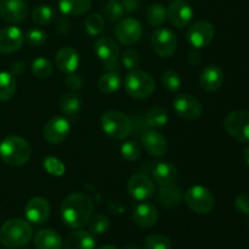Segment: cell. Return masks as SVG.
I'll list each match as a JSON object with an SVG mask.
<instances>
[{
	"instance_id": "6da1fadb",
	"label": "cell",
	"mask_w": 249,
	"mask_h": 249,
	"mask_svg": "<svg viewBox=\"0 0 249 249\" xmlns=\"http://www.w3.org/2000/svg\"><path fill=\"white\" fill-rule=\"evenodd\" d=\"M94 212V203L88 195L74 192L66 197L61 206V218L71 229H82L89 223Z\"/></svg>"
},
{
	"instance_id": "7a4b0ae2",
	"label": "cell",
	"mask_w": 249,
	"mask_h": 249,
	"mask_svg": "<svg viewBox=\"0 0 249 249\" xmlns=\"http://www.w3.org/2000/svg\"><path fill=\"white\" fill-rule=\"evenodd\" d=\"M33 236V229L28 221L19 218L9 219L0 229V242L10 249L22 248L28 245Z\"/></svg>"
},
{
	"instance_id": "3957f363",
	"label": "cell",
	"mask_w": 249,
	"mask_h": 249,
	"mask_svg": "<svg viewBox=\"0 0 249 249\" xmlns=\"http://www.w3.org/2000/svg\"><path fill=\"white\" fill-rule=\"evenodd\" d=\"M32 156V147L26 139L10 135L0 142V160L11 167L24 165Z\"/></svg>"
},
{
	"instance_id": "277c9868",
	"label": "cell",
	"mask_w": 249,
	"mask_h": 249,
	"mask_svg": "<svg viewBox=\"0 0 249 249\" xmlns=\"http://www.w3.org/2000/svg\"><path fill=\"white\" fill-rule=\"evenodd\" d=\"M100 124L104 133L114 140H123L133 131L131 119L119 111H108L102 114Z\"/></svg>"
},
{
	"instance_id": "5b68a950",
	"label": "cell",
	"mask_w": 249,
	"mask_h": 249,
	"mask_svg": "<svg viewBox=\"0 0 249 249\" xmlns=\"http://www.w3.org/2000/svg\"><path fill=\"white\" fill-rule=\"evenodd\" d=\"M124 88L133 99L143 100L150 97L155 91V79L145 71L134 70L128 73L124 79Z\"/></svg>"
},
{
	"instance_id": "8992f818",
	"label": "cell",
	"mask_w": 249,
	"mask_h": 249,
	"mask_svg": "<svg viewBox=\"0 0 249 249\" xmlns=\"http://www.w3.org/2000/svg\"><path fill=\"white\" fill-rule=\"evenodd\" d=\"M185 203L195 213L207 214L215 206V198L209 189L202 185H195L185 194Z\"/></svg>"
},
{
	"instance_id": "52a82bcc",
	"label": "cell",
	"mask_w": 249,
	"mask_h": 249,
	"mask_svg": "<svg viewBox=\"0 0 249 249\" xmlns=\"http://www.w3.org/2000/svg\"><path fill=\"white\" fill-rule=\"evenodd\" d=\"M94 51L107 72H117L119 70L121 50L114 39L107 36L97 39L94 45Z\"/></svg>"
},
{
	"instance_id": "ba28073f",
	"label": "cell",
	"mask_w": 249,
	"mask_h": 249,
	"mask_svg": "<svg viewBox=\"0 0 249 249\" xmlns=\"http://www.w3.org/2000/svg\"><path fill=\"white\" fill-rule=\"evenodd\" d=\"M224 126L229 135L236 141L242 143L249 142V111L237 109L229 113L224 119Z\"/></svg>"
},
{
	"instance_id": "9c48e42d",
	"label": "cell",
	"mask_w": 249,
	"mask_h": 249,
	"mask_svg": "<svg viewBox=\"0 0 249 249\" xmlns=\"http://www.w3.org/2000/svg\"><path fill=\"white\" fill-rule=\"evenodd\" d=\"M151 45L160 57H170L177 51V36L168 28H157L151 36Z\"/></svg>"
},
{
	"instance_id": "30bf717a",
	"label": "cell",
	"mask_w": 249,
	"mask_h": 249,
	"mask_svg": "<svg viewBox=\"0 0 249 249\" xmlns=\"http://www.w3.org/2000/svg\"><path fill=\"white\" fill-rule=\"evenodd\" d=\"M142 26L138 19L133 17L122 18L116 27V38L124 45H134L142 36Z\"/></svg>"
},
{
	"instance_id": "8fae6325",
	"label": "cell",
	"mask_w": 249,
	"mask_h": 249,
	"mask_svg": "<svg viewBox=\"0 0 249 249\" xmlns=\"http://www.w3.org/2000/svg\"><path fill=\"white\" fill-rule=\"evenodd\" d=\"M71 131V124L66 117H53L43 129L44 139L51 145H58L62 143L68 138Z\"/></svg>"
},
{
	"instance_id": "7c38bea8",
	"label": "cell",
	"mask_w": 249,
	"mask_h": 249,
	"mask_svg": "<svg viewBox=\"0 0 249 249\" xmlns=\"http://www.w3.org/2000/svg\"><path fill=\"white\" fill-rule=\"evenodd\" d=\"M175 112L179 117L186 121H195L199 118L203 112L202 105L198 100L190 94L177 95L173 102Z\"/></svg>"
},
{
	"instance_id": "4fadbf2b",
	"label": "cell",
	"mask_w": 249,
	"mask_h": 249,
	"mask_svg": "<svg viewBox=\"0 0 249 249\" xmlns=\"http://www.w3.org/2000/svg\"><path fill=\"white\" fill-rule=\"evenodd\" d=\"M128 192L139 202L147 201L155 194V184L146 174L138 173L131 175L128 181Z\"/></svg>"
},
{
	"instance_id": "5bb4252c",
	"label": "cell",
	"mask_w": 249,
	"mask_h": 249,
	"mask_svg": "<svg viewBox=\"0 0 249 249\" xmlns=\"http://www.w3.org/2000/svg\"><path fill=\"white\" fill-rule=\"evenodd\" d=\"M187 41L195 49H201L208 45L214 38V27L208 21H197L192 24L186 33Z\"/></svg>"
},
{
	"instance_id": "9a60e30c",
	"label": "cell",
	"mask_w": 249,
	"mask_h": 249,
	"mask_svg": "<svg viewBox=\"0 0 249 249\" xmlns=\"http://www.w3.org/2000/svg\"><path fill=\"white\" fill-rule=\"evenodd\" d=\"M194 17V10L191 5L185 0H175L167 9V18L177 28L187 27Z\"/></svg>"
},
{
	"instance_id": "2e32d148",
	"label": "cell",
	"mask_w": 249,
	"mask_h": 249,
	"mask_svg": "<svg viewBox=\"0 0 249 249\" xmlns=\"http://www.w3.org/2000/svg\"><path fill=\"white\" fill-rule=\"evenodd\" d=\"M28 14L26 0H0V16L9 23H19Z\"/></svg>"
},
{
	"instance_id": "e0dca14e",
	"label": "cell",
	"mask_w": 249,
	"mask_h": 249,
	"mask_svg": "<svg viewBox=\"0 0 249 249\" xmlns=\"http://www.w3.org/2000/svg\"><path fill=\"white\" fill-rule=\"evenodd\" d=\"M27 220L32 224H44L51 214L50 203L43 197H34L29 199L24 208Z\"/></svg>"
},
{
	"instance_id": "ac0fdd59",
	"label": "cell",
	"mask_w": 249,
	"mask_h": 249,
	"mask_svg": "<svg viewBox=\"0 0 249 249\" xmlns=\"http://www.w3.org/2000/svg\"><path fill=\"white\" fill-rule=\"evenodd\" d=\"M23 32L18 27H6L0 31V53H12L22 48L24 43Z\"/></svg>"
},
{
	"instance_id": "d6986e66",
	"label": "cell",
	"mask_w": 249,
	"mask_h": 249,
	"mask_svg": "<svg viewBox=\"0 0 249 249\" xmlns=\"http://www.w3.org/2000/svg\"><path fill=\"white\" fill-rule=\"evenodd\" d=\"M141 145L152 156H164L168 151V141L160 133L155 129H147L140 138Z\"/></svg>"
},
{
	"instance_id": "ffe728a7",
	"label": "cell",
	"mask_w": 249,
	"mask_h": 249,
	"mask_svg": "<svg viewBox=\"0 0 249 249\" xmlns=\"http://www.w3.org/2000/svg\"><path fill=\"white\" fill-rule=\"evenodd\" d=\"M199 84L202 89L208 92L218 91L224 84L223 70L216 65H208L199 74Z\"/></svg>"
},
{
	"instance_id": "44dd1931",
	"label": "cell",
	"mask_w": 249,
	"mask_h": 249,
	"mask_svg": "<svg viewBox=\"0 0 249 249\" xmlns=\"http://www.w3.org/2000/svg\"><path fill=\"white\" fill-rule=\"evenodd\" d=\"M158 220V211L153 204L142 202L133 212V221L141 229H150Z\"/></svg>"
},
{
	"instance_id": "7402d4cb",
	"label": "cell",
	"mask_w": 249,
	"mask_h": 249,
	"mask_svg": "<svg viewBox=\"0 0 249 249\" xmlns=\"http://www.w3.org/2000/svg\"><path fill=\"white\" fill-rule=\"evenodd\" d=\"M55 62L56 67L61 72L68 74V73H73L77 71L78 66H79V55L75 49L71 48V46H63L56 53Z\"/></svg>"
},
{
	"instance_id": "603a6c76",
	"label": "cell",
	"mask_w": 249,
	"mask_h": 249,
	"mask_svg": "<svg viewBox=\"0 0 249 249\" xmlns=\"http://www.w3.org/2000/svg\"><path fill=\"white\" fill-rule=\"evenodd\" d=\"M96 241L90 231H73L66 237L63 249H94Z\"/></svg>"
},
{
	"instance_id": "cb8c5ba5",
	"label": "cell",
	"mask_w": 249,
	"mask_h": 249,
	"mask_svg": "<svg viewBox=\"0 0 249 249\" xmlns=\"http://www.w3.org/2000/svg\"><path fill=\"white\" fill-rule=\"evenodd\" d=\"M157 199L162 207L167 209L175 208L182 201V191L179 186L172 184L160 186L157 192Z\"/></svg>"
},
{
	"instance_id": "d4e9b609",
	"label": "cell",
	"mask_w": 249,
	"mask_h": 249,
	"mask_svg": "<svg viewBox=\"0 0 249 249\" xmlns=\"http://www.w3.org/2000/svg\"><path fill=\"white\" fill-rule=\"evenodd\" d=\"M34 246L36 249H62L63 241L55 230L43 229L34 236Z\"/></svg>"
},
{
	"instance_id": "484cf974",
	"label": "cell",
	"mask_w": 249,
	"mask_h": 249,
	"mask_svg": "<svg viewBox=\"0 0 249 249\" xmlns=\"http://www.w3.org/2000/svg\"><path fill=\"white\" fill-rule=\"evenodd\" d=\"M153 180L160 186L174 184L178 178V169L174 164L169 162H160L153 168Z\"/></svg>"
},
{
	"instance_id": "4316f807",
	"label": "cell",
	"mask_w": 249,
	"mask_h": 249,
	"mask_svg": "<svg viewBox=\"0 0 249 249\" xmlns=\"http://www.w3.org/2000/svg\"><path fill=\"white\" fill-rule=\"evenodd\" d=\"M82 101L75 92L63 94L60 99V109L67 118L75 119L80 112Z\"/></svg>"
},
{
	"instance_id": "83f0119b",
	"label": "cell",
	"mask_w": 249,
	"mask_h": 249,
	"mask_svg": "<svg viewBox=\"0 0 249 249\" xmlns=\"http://www.w3.org/2000/svg\"><path fill=\"white\" fill-rule=\"evenodd\" d=\"M60 11L65 16H80L91 7V0H58Z\"/></svg>"
},
{
	"instance_id": "f1b7e54d",
	"label": "cell",
	"mask_w": 249,
	"mask_h": 249,
	"mask_svg": "<svg viewBox=\"0 0 249 249\" xmlns=\"http://www.w3.org/2000/svg\"><path fill=\"white\" fill-rule=\"evenodd\" d=\"M145 125L150 129L163 128L169 121V114L167 109L160 106H155L148 109L145 114Z\"/></svg>"
},
{
	"instance_id": "f546056e",
	"label": "cell",
	"mask_w": 249,
	"mask_h": 249,
	"mask_svg": "<svg viewBox=\"0 0 249 249\" xmlns=\"http://www.w3.org/2000/svg\"><path fill=\"white\" fill-rule=\"evenodd\" d=\"M122 85V79L117 72H106L97 80V88L104 94H113L118 91Z\"/></svg>"
},
{
	"instance_id": "4dcf8cb0",
	"label": "cell",
	"mask_w": 249,
	"mask_h": 249,
	"mask_svg": "<svg viewBox=\"0 0 249 249\" xmlns=\"http://www.w3.org/2000/svg\"><path fill=\"white\" fill-rule=\"evenodd\" d=\"M16 77L10 72H0V101H9L16 92Z\"/></svg>"
},
{
	"instance_id": "1f68e13d",
	"label": "cell",
	"mask_w": 249,
	"mask_h": 249,
	"mask_svg": "<svg viewBox=\"0 0 249 249\" xmlns=\"http://www.w3.org/2000/svg\"><path fill=\"white\" fill-rule=\"evenodd\" d=\"M146 19L153 27H160L167 19V10L160 4H152L146 10Z\"/></svg>"
},
{
	"instance_id": "d6a6232c",
	"label": "cell",
	"mask_w": 249,
	"mask_h": 249,
	"mask_svg": "<svg viewBox=\"0 0 249 249\" xmlns=\"http://www.w3.org/2000/svg\"><path fill=\"white\" fill-rule=\"evenodd\" d=\"M55 18V11L49 5H39L36 6L32 11V19L34 23L39 24V26H45L50 22L53 21Z\"/></svg>"
},
{
	"instance_id": "836d02e7",
	"label": "cell",
	"mask_w": 249,
	"mask_h": 249,
	"mask_svg": "<svg viewBox=\"0 0 249 249\" xmlns=\"http://www.w3.org/2000/svg\"><path fill=\"white\" fill-rule=\"evenodd\" d=\"M32 73L36 75V78L40 79H46L50 77L53 72V66L48 58L45 57H38L33 61L31 66Z\"/></svg>"
},
{
	"instance_id": "e575fe53",
	"label": "cell",
	"mask_w": 249,
	"mask_h": 249,
	"mask_svg": "<svg viewBox=\"0 0 249 249\" xmlns=\"http://www.w3.org/2000/svg\"><path fill=\"white\" fill-rule=\"evenodd\" d=\"M146 249H172V242L169 238L162 233H151L143 240Z\"/></svg>"
},
{
	"instance_id": "d590c367",
	"label": "cell",
	"mask_w": 249,
	"mask_h": 249,
	"mask_svg": "<svg viewBox=\"0 0 249 249\" xmlns=\"http://www.w3.org/2000/svg\"><path fill=\"white\" fill-rule=\"evenodd\" d=\"M89 230L92 235H102L107 232L111 226L109 219L105 214H95L89 220Z\"/></svg>"
},
{
	"instance_id": "8d00e7d4",
	"label": "cell",
	"mask_w": 249,
	"mask_h": 249,
	"mask_svg": "<svg viewBox=\"0 0 249 249\" xmlns=\"http://www.w3.org/2000/svg\"><path fill=\"white\" fill-rule=\"evenodd\" d=\"M85 31L89 36H96L104 31L105 28V19L100 14H91L85 19Z\"/></svg>"
},
{
	"instance_id": "74e56055",
	"label": "cell",
	"mask_w": 249,
	"mask_h": 249,
	"mask_svg": "<svg viewBox=\"0 0 249 249\" xmlns=\"http://www.w3.org/2000/svg\"><path fill=\"white\" fill-rule=\"evenodd\" d=\"M121 153L122 157L125 160H128V162H135V160H138L141 157L142 148H141L140 143H138L134 140H130L126 141V142H124L122 145Z\"/></svg>"
},
{
	"instance_id": "f35d334b",
	"label": "cell",
	"mask_w": 249,
	"mask_h": 249,
	"mask_svg": "<svg viewBox=\"0 0 249 249\" xmlns=\"http://www.w3.org/2000/svg\"><path fill=\"white\" fill-rule=\"evenodd\" d=\"M162 85L170 92H175L181 88V77L175 71H165L160 77Z\"/></svg>"
},
{
	"instance_id": "ab89813d",
	"label": "cell",
	"mask_w": 249,
	"mask_h": 249,
	"mask_svg": "<svg viewBox=\"0 0 249 249\" xmlns=\"http://www.w3.org/2000/svg\"><path fill=\"white\" fill-rule=\"evenodd\" d=\"M43 167L46 172L53 177H62L66 172V167L58 158L53 156H48L43 160Z\"/></svg>"
},
{
	"instance_id": "60d3db41",
	"label": "cell",
	"mask_w": 249,
	"mask_h": 249,
	"mask_svg": "<svg viewBox=\"0 0 249 249\" xmlns=\"http://www.w3.org/2000/svg\"><path fill=\"white\" fill-rule=\"evenodd\" d=\"M124 15L121 2L117 0H109L104 6V16L111 22H119Z\"/></svg>"
},
{
	"instance_id": "b9f144b4",
	"label": "cell",
	"mask_w": 249,
	"mask_h": 249,
	"mask_svg": "<svg viewBox=\"0 0 249 249\" xmlns=\"http://www.w3.org/2000/svg\"><path fill=\"white\" fill-rule=\"evenodd\" d=\"M122 63L128 71H134L140 66V55L134 49H128L122 55Z\"/></svg>"
},
{
	"instance_id": "7bdbcfd3",
	"label": "cell",
	"mask_w": 249,
	"mask_h": 249,
	"mask_svg": "<svg viewBox=\"0 0 249 249\" xmlns=\"http://www.w3.org/2000/svg\"><path fill=\"white\" fill-rule=\"evenodd\" d=\"M26 38L29 45L33 46V48H39V46L44 45V44L46 43L48 36H46L45 32L41 31V29L34 28V29H31V31H28Z\"/></svg>"
},
{
	"instance_id": "ee69618b",
	"label": "cell",
	"mask_w": 249,
	"mask_h": 249,
	"mask_svg": "<svg viewBox=\"0 0 249 249\" xmlns=\"http://www.w3.org/2000/svg\"><path fill=\"white\" fill-rule=\"evenodd\" d=\"M66 87L71 90V91H75V90H79L83 85V79L79 74H77L75 72L68 73L67 77L65 79Z\"/></svg>"
},
{
	"instance_id": "f6af8a7d",
	"label": "cell",
	"mask_w": 249,
	"mask_h": 249,
	"mask_svg": "<svg viewBox=\"0 0 249 249\" xmlns=\"http://www.w3.org/2000/svg\"><path fill=\"white\" fill-rule=\"evenodd\" d=\"M235 207L238 212L242 214L249 215V195L241 194L236 197Z\"/></svg>"
},
{
	"instance_id": "bcb514c9",
	"label": "cell",
	"mask_w": 249,
	"mask_h": 249,
	"mask_svg": "<svg viewBox=\"0 0 249 249\" xmlns=\"http://www.w3.org/2000/svg\"><path fill=\"white\" fill-rule=\"evenodd\" d=\"M122 7H123L124 12H128V14H131V12H136L140 7V2L139 0H119Z\"/></svg>"
},
{
	"instance_id": "7dc6e473",
	"label": "cell",
	"mask_w": 249,
	"mask_h": 249,
	"mask_svg": "<svg viewBox=\"0 0 249 249\" xmlns=\"http://www.w3.org/2000/svg\"><path fill=\"white\" fill-rule=\"evenodd\" d=\"M56 28L60 33H66L71 29V21L68 19V17H61L57 19V24H56Z\"/></svg>"
},
{
	"instance_id": "c3c4849f",
	"label": "cell",
	"mask_w": 249,
	"mask_h": 249,
	"mask_svg": "<svg viewBox=\"0 0 249 249\" xmlns=\"http://www.w3.org/2000/svg\"><path fill=\"white\" fill-rule=\"evenodd\" d=\"M187 60H189V63L192 66H197L199 65V62L202 61V55L201 53H199L197 49H195V50L190 51L189 53V57H187Z\"/></svg>"
},
{
	"instance_id": "681fc988",
	"label": "cell",
	"mask_w": 249,
	"mask_h": 249,
	"mask_svg": "<svg viewBox=\"0 0 249 249\" xmlns=\"http://www.w3.org/2000/svg\"><path fill=\"white\" fill-rule=\"evenodd\" d=\"M24 71H26V63L22 62V61H17V62H15L11 66V73L15 77L16 75H21Z\"/></svg>"
},
{
	"instance_id": "f907efd6",
	"label": "cell",
	"mask_w": 249,
	"mask_h": 249,
	"mask_svg": "<svg viewBox=\"0 0 249 249\" xmlns=\"http://www.w3.org/2000/svg\"><path fill=\"white\" fill-rule=\"evenodd\" d=\"M243 156H245V160L247 163V165L249 167V145L246 146L245 150H243Z\"/></svg>"
},
{
	"instance_id": "816d5d0a",
	"label": "cell",
	"mask_w": 249,
	"mask_h": 249,
	"mask_svg": "<svg viewBox=\"0 0 249 249\" xmlns=\"http://www.w3.org/2000/svg\"><path fill=\"white\" fill-rule=\"evenodd\" d=\"M124 249H141L138 245H128L124 247Z\"/></svg>"
},
{
	"instance_id": "f5cc1de1",
	"label": "cell",
	"mask_w": 249,
	"mask_h": 249,
	"mask_svg": "<svg viewBox=\"0 0 249 249\" xmlns=\"http://www.w3.org/2000/svg\"><path fill=\"white\" fill-rule=\"evenodd\" d=\"M99 249H117L114 246H111V245H107V246H104V247L99 248Z\"/></svg>"
},
{
	"instance_id": "db71d44e",
	"label": "cell",
	"mask_w": 249,
	"mask_h": 249,
	"mask_svg": "<svg viewBox=\"0 0 249 249\" xmlns=\"http://www.w3.org/2000/svg\"><path fill=\"white\" fill-rule=\"evenodd\" d=\"M247 226H248V229H249V220H248V223H247Z\"/></svg>"
}]
</instances>
